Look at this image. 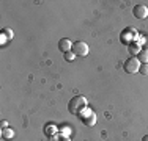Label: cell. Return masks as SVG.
I'll list each match as a JSON object with an SVG mask.
<instances>
[{"instance_id": "6", "label": "cell", "mask_w": 148, "mask_h": 141, "mask_svg": "<svg viewBox=\"0 0 148 141\" xmlns=\"http://www.w3.org/2000/svg\"><path fill=\"white\" fill-rule=\"evenodd\" d=\"M58 49H60V52H63V54H66V52H71V50H73V41L68 39V38H63V39H60Z\"/></svg>"}, {"instance_id": "2", "label": "cell", "mask_w": 148, "mask_h": 141, "mask_svg": "<svg viewBox=\"0 0 148 141\" xmlns=\"http://www.w3.org/2000/svg\"><path fill=\"white\" fill-rule=\"evenodd\" d=\"M137 38H139V33H137L132 27L125 28V30L121 31V35H120V41H121V44H128V45L132 44V42H136Z\"/></svg>"}, {"instance_id": "15", "label": "cell", "mask_w": 148, "mask_h": 141, "mask_svg": "<svg viewBox=\"0 0 148 141\" xmlns=\"http://www.w3.org/2000/svg\"><path fill=\"white\" fill-rule=\"evenodd\" d=\"M54 132H57L54 125H49V127H46V129H44V133H46V135H52Z\"/></svg>"}, {"instance_id": "19", "label": "cell", "mask_w": 148, "mask_h": 141, "mask_svg": "<svg viewBox=\"0 0 148 141\" xmlns=\"http://www.w3.org/2000/svg\"><path fill=\"white\" fill-rule=\"evenodd\" d=\"M143 45L148 49V35H145V44H143Z\"/></svg>"}, {"instance_id": "3", "label": "cell", "mask_w": 148, "mask_h": 141, "mask_svg": "<svg viewBox=\"0 0 148 141\" xmlns=\"http://www.w3.org/2000/svg\"><path fill=\"white\" fill-rule=\"evenodd\" d=\"M123 69H125V72H128V74H136V72H139V69H140V61L137 60V56H131V58L126 60L125 64H123Z\"/></svg>"}, {"instance_id": "8", "label": "cell", "mask_w": 148, "mask_h": 141, "mask_svg": "<svg viewBox=\"0 0 148 141\" xmlns=\"http://www.w3.org/2000/svg\"><path fill=\"white\" fill-rule=\"evenodd\" d=\"M80 121H82L85 125H88V127H93L95 124H96V115H95V113H90L88 116H85V118H82Z\"/></svg>"}, {"instance_id": "11", "label": "cell", "mask_w": 148, "mask_h": 141, "mask_svg": "<svg viewBox=\"0 0 148 141\" xmlns=\"http://www.w3.org/2000/svg\"><path fill=\"white\" fill-rule=\"evenodd\" d=\"M14 136V132L11 129H2V138L3 140H11Z\"/></svg>"}, {"instance_id": "16", "label": "cell", "mask_w": 148, "mask_h": 141, "mask_svg": "<svg viewBox=\"0 0 148 141\" xmlns=\"http://www.w3.org/2000/svg\"><path fill=\"white\" fill-rule=\"evenodd\" d=\"M68 135H69V129H68V127H65V130H62V132H60V136L68 138Z\"/></svg>"}, {"instance_id": "17", "label": "cell", "mask_w": 148, "mask_h": 141, "mask_svg": "<svg viewBox=\"0 0 148 141\" xmlns=\"http://www.w3.org/2000/svg\"><path fill=\"white\" fill-rule=\"evenodd\" d=\"M0 125H2V129H6V127H8V122H6V121H2V122H0Z\"/></svg>"}, {"instance_id": "4", "label": "cell", "mask_w": 148, "mask_h": 141, "mask_svg": "<svg viewBox=\"0 0 148 141\" xmlns=\"http://www.w3.org/2000/svg\"><path fill=\"white\" fill-rule=\"evenodd\" d=\"M88 44L84 41H76L73 44V54L76 56H87L88 55Z\"/></svg>"}, {"instance_id": "13", "label": "cell", "mask_w": 148, "mask_h": 141, "mask_svg": "<svg viewBox=\"0 0 148 141\" xmlns=\"http://www.w3.org/2000/svg\"><path fill=\"white\" fill-rule=\"evenodd\" d=\"M74 58H76V55L73 54V50H71V52H66V54H65V60H66V61H69V63H71Z\"/></svg>"}, {"instance_id": "14", "label": "cell", "mask_w": 148, "mask_h": 141, "mask_svg": "<svg viewBox=\"0 0 148 141\" xmlns=\"http://www.w3.org/2000/svg\"><path fill=\"white\" fill-rule=\"evenodd\" d=\"M139 72L142 74V75H148V64H140Z\"/></svg>"}, {"instance_id": "7", "label": "cell", "mask_w": 148, "mask_h": 141, "mask_svg": "<svg viewBox=\"0 0 148 141\" xmlns=\"http://www.w3.org/2000/svg\"><path fill=\"white\" fill-rule=\"evenodd\" d=\"M128 50H129V54H131L132 56H137L140 54V50H142V45L136 41V42H132V44L128 45Z\"/></svg>"}, {"instance_id": "10", "label": "cell", "mask_w": 148, "mask_h": 141, "mask_svg": "<svg viewBox=\"0 0 148 141\" xmlns=\"http://www.w3.org/2000/svg\"><path fill=\"white\" fill-rule=\"evenodd\" d=\"M11 38H13V31L10 30V28H3V31H2V42L10 41Z\"/></svg>"}, {"instance_id": "12", "label": "cell", "mask_w": 148, "mask_h": 141, "mask_svg": "<svg viewBox=\"0 0 148 141\" xmlns=\"http://www.w3.org/2000/svg\"><path fill=\"white\" fill-rule=\"evenodd\" d=\"M90 113H93V111H91V110H88V108H84V110L80 111L77 116H79V119H82V118H85V116H88Z\"/></svg>"}, {"instance_id": "20", "label": "cell", "mask_w": 148, "mask_h": 141, "mask_svg": "<svg viewBox=\"0 0 148 141\" xmlns=\"http://www.w3.org/2000/svg\"><path fill=\"white\" fill-rule=\"evenodd\" d=\"M142 141H148V135H145V136H143V138H142Z\"/></svg>"}, {"instance_id": "18", "label": "cell", "mask_w": 148, "mask_h": 141, "mask_svg": "<svg viewBox=\"0 0 148 141\" xmlns=\"http://www.w3.org/2000/svg\"><path fill=\"white\" fill-rule=\"evenodd\" d=\"M54 141H71L69 138H65V136H60V140H54Z\"/></svg>"}, {"instance_id": "5", "label": "cell", "mask_w": 148, "mask_h": 141, "mask_svg": "<svg viewBox=\"0 0 148 141\" xmlns=\"http://www.w3.org/2000/svg\"><path fill=\"white\" fill-rule=\"evenodd\" d=\"M132 13L137 19H145V17H148V8L145 5H136L132 9Z\"/></svg>"}, {"instance_id": "9", "label": "cell", "mask_w": 148, "mask_h": 141, "mask_svg": "<svg viewBox=\"0 0 148 141\" xmlns=\"http://www.w3.org/2000/svg\"><path fill=\"white\" fill-rule=\"evenodd\" d=\"M137 60L140 61V64H148V49H142L137 55Z\"/></svg>"}, {"instance_id": "1", "label": "cell", "mask_w": 148, "mask_h": 141, "mask_svg": "<svg viewBox=\"0 0 148 141\" xmlns=\"http://www.w3.org/2000/svg\"><path fill=\"white\" fill-rule=\"evenodd\" d=\"M87 105H88V100H87L85 96H74L68 104V111L71 113V115L77 116L84 108H87Z\"/></svg>"}]
</instances>
